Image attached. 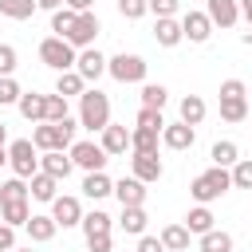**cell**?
<instances>
[{
	"instance_id": "cell-24",
	"label": "cell",
	"mask_w": 252,
	"mask_h": 252,
	"mask_svg": "<svg viewBox=\"0 0 252 252\" xmlns=\"http://www.w3.org/2000/svg\"><path fill=\"white\" fill-rule=\"evenodd\" d=\"M55 228H59V224H55V217H32V220H28V236H32L35 244L51 240V236H55Z\"/></svg>"
},
{
	"instance_id": "cell-30",
	"label": "cell",
	"mask_w": 252,
	"mask_h": 252,
	"mask_svg": "<svg viewBox=\"0 0 252 252\" xmlns=\"http://www.w3.org/2000/svg\"><path fill=\"white\" fill-rule=\"evenodd\" d=\"M185 228H189V232H201V236H205V232H213V213H209L205 205H201V209H193V213L185 217Z\"/></svg>"
},
{
	"instance_id": "cell-47",
	"label": "cell",
	"mask_w": 252,
	"mask_h": 252,
	"mask_svg": "<svg viewBox=\"0 0 252 252\" xmlns=\"http://www.w3.org/2000/svg\"><path fill=\"white\" fill-rule=\"evenodd\" d=\"M87 248L91 252H110V236H94V240H87Z\"/></svg>"
},
{
	"instance_id": "cell-32",
	"label": "cell",
	"mask_w": 252,
	"mask_h": 252,
	"mask_svg": "<svg viewBox=\"0 0 252 252\" xmlns=\"http://www.w3.org/2000/svg\"><path fill=\"white\" fill-rule=\"evenodd\" d=\"M201 252H232V236L228 232H205L201 236Z\"/></svg>"
},
{
	"instance_id": "cell-41",
	"label": "cell",
	"mask_w": 252,
	"mask_h": 252,
	"mask_svg": "<svg viewBox=\"0 0 252 252\" xmlns=\"http://www.w3.org/2000/svg\"><path fill=\"white\" fill-rule=\"evenodd\" d=\"M16 71V47L12 43H0V79H8Z\"/></svg>"
},
{
	"instance_id": "cell-10",
	"label": "cell",
	"mask_w": 252,
	"mask_h": 252,
	"mask_svg": "<svg viewBox=\"0 0 252 252\" xmlns=\"http://www.w3.org/2000/svg\"><path fill=\"white\" fill-rule=\"evenodd\" d=\"M94 35H98V20H94V12H79V20H75L67 43H71V47H87Z\"/></svg>"
},
{
	"instance_id": "cell-11",
	"label": "cell",
	"mask_w": 252,
	"mask_h": 252,
	"mask_svg": "<svg viewBox=\"0 0 252 252\" xmlns=\"http://www.w3.org/2000/svg\"><path fill=\"white\" fill-rule=\"evenodd\" d=\"M51 217H55V224H63V228L83 224V209H79L75 197H55V201H51Z\"/></svg>"
},
{
	"instance_id": "cell-27",
	"label": "cell",
	"mask_w": 252,
	"mask_h": 252,
	"mask_svg": "<svg viewBox=\"0 0 252 252\" xmlns=\"http://www.w3.org/2000/svg\"><path fill=\"white\" fill-rule=\"evenodd\" d=\"M154 35H158V43H161V47H173V43H181V39H185V35H181V24H173V20H158Z\"/></svg>"
},
{
	"instance_id": "cell-52",
	"label": "cell",
	"mask_w": 252,
	"mask_h": 252,
	"mask_svg": "<svg viewBox=\"0 0 252 252\" xmlns=\"http://www.w3.org/2000/svg\"><path fill=\"white\" fill-rule=\"evenodd\" d=\"M4 161H8V150H4V146H0V165H4Z\"/></svg>"
},
{
	"instance_id": "cell-4",
	"label": "cell",
	"mask_w": 252,
	"mask_h": 252,
	"mask_svg": "<svg viewBox=\"0 0 252 252\" xmlns=\"http://www.w3.org/2000/svg\"><path fill=\"white\" fill-rule=\"evenodd\" d=\"M244 114H248V102H244V83H240V79L220 83V118H224V122H244Z\"/></svg>"
},
{
	"instance_id": "cell-33",
	"label": "cell",
	"mask_w": 252,
	"mask_h": 252,
	"mask_svg": "<svg viewBox=\"0 0 252 252\" xmlns=\"http://www.w3.org/2000/svg\"><path fill=\"white\" fill-rule=\"evenodd\" d=\"M55 91H59L63 98H67V94H79V98H83V75H79V71H63L59 83H55Z\"/></svg>"
},
{
	"instance_id": "cell-39",
	"label": "cell",
	"mask_w": 252,
	"mask_h": 252,
	"mask_svg": "<svg viewBox=\"0 0 252 252\" xmlns=\"http://www.w3.org/2000/svg\"><path fill=\"white\" fill-rule=\"evenodd\" d=\"M63 118H67V98L47 94V118H43V122H63Z\"/></svg>"
},
{
	"instance_id": "cell-53",
	"label": "cell",
	"mask_w": 252,
	"mask_h": 252,
	"mask_svg": "<svg viewBox=\"0 0 252 252\" xmlns=\"http://www.w3.org/2000/svg\"><path fill=\"white\" fill-rule=\"evenodd\" d=\"M12 252H32V248H12Z\"/></svg>"
},
{
	"instance_id": "cell-26",
	"label": "cell",
	"mask_w": 252,
	"mask_h": 252,
	"mask_svg": "<svg viewBox=\"0 0 252 252\" xmlns=\"http://www.w3.org/2000/svg\"><path fill=\"white\" fill-rule=\"evenodd\" d=\"M35 8H39V0H0V12L8 20H28Z\"/></svg>"
},
{
	"instance_id": "cell-2",
	"label": "cell",
	"mask_w": 252,
	"mask_h": 252,
	"mask_svg": "<svg viewBox=\"0 0 252 252\" xmlns=\"http://www.w3.org/2000/svg\"><path fill=\"white\" fill-rule=\"evenodd\" d=\"M71 138H75V122H71V118H63V122H43V126H35V134H32L35 150H43V154L71 146Z\"/></svg>"
},
{
	"instance_id": "cell-38",
	"label": "cell",
	"mask_w": 252,
	"mask_h": 252,
	"mask_svg": "<svg viewBox=\"0 0 252 252\" xmlns=\"http://www.w3.org/2000/svg\"><path fill=\"white\" fill-rule=\"evenodd\" d=\"M138 126H146V130H165V118H161V110H150V106H142L138 110Z\"/></svg>"
},
{
	"instance_id": "cell-9",
	"label": "cell",
	"mask_w": 252,
	"mask_h": 252,
	"mask_svg": "<svg viewBox=\"0 0 252 252\" xmlns=\"http://www.w3.org/2000/svg\"><path fill=\"white\" fill-rule=\"evenodd\" d=\"M181 35L193 39V43H205V39L213 35V20H209L205 12H189V16L181 20Z\"/></svg>"
},
{
	"instance_id": "cell-45",
	"label": "cell",
	"mask_w": 252,
	"mask_h": 252,
	"mask_svg": "<svg viewBox=\"0 0 252 252\" xmlns=\"http://www.w3.org/2000/svg\"><path fill=\"white\" fill-rule=\"evenodd\" d=\"M16 248V232H12V224H0V252H12Z\"/></svg>"
},
{
	"instance_id": "cell-50",
	"label": "cell",
	"mask_w": 252,
	"mask_h": 252,
	"mask_svg": "<svg viewBox=\"0 0 252 252\" xmlns=\"http://www.w3.org/2000/svg\"><path fill=\"white\" fill-rule=\"evenodd\" d=\"M240 12L248 16V24H252V0H240Z\"/></svg>"
},
{
	"instance_id": "cell-17",
	"label": "cell",
	"mask_w": 252,
	"mask_h": 252,
	"mask_svg": "<svg viewBox=\"0 0 252 252\" xmlns=\"http://www.w3.org/2000/svg\"><path fill=\"white\" fill-rule=\"evenodd\" d=\"M134 177L146 185V181H158L161 177V161L158 154H134Z\"/></svg>"
},
{
	"instance_id": "cell-25",
	"label": "cell",
	"mask_w": 252,
	"mask_h": 252,
	"mask_svg": "<svg viewBox=\"0 0 252 252\" xmlns=\"http://www.w3.org/2000/svg\"><path fill=\"white\" fill-rule=\"evenodd\" d=\"M130 146H134V154H158V130L138 126V130L130 134Z\"/></svg>"
},
{
	"instance_id": "cell-35",
	"label": "cell",
	"mask_w": 252,
	"mask_h": 252,
	"mask_svg": "<svg viewBox=\"0 0 252 252\" xmlns=\"http://www.w3.org/2000/svg\"><path fill=\"white\" fill-rule=\"evenodd\" d=\"M126 232H134V236H142L146 232V213H142V205L138 209H122V220H118Z\"/></svg>"
},
{
	"instance_id": "cell-46",
	"label": "cell",
	"mask_w": 252,
	"mask_h": 252,
	"mask_svg": "<svg viewBox=\"0 0 252 252\" xmlns=\"http://www.w3.org/2000/svg\"><path fill=\"white\" fill-rule=\"evenodd\" d=\"M138 252H165V244H161L158 236H142V244H138Z\"/></svg>"
},
{
	"instance_id": "cell-42",
	"label": "cell",
	"mask_w": 252,
	"mask_h": 252,
	"mask_svg": "<svg viewBox=\"0 0 252 252\" xmlns=\"http://www.w3.org/2000/svg\"><path fill=\"white\" fill-rule=\"evenodd\" d=\"M146 4L158 20H173V12H177V0H146Z\"/></svg>"
},
{
	"instance_id": "cell-14",
	"label": "cell",
	"mask_w": 252,
	"mask_h": 252,
	"mask_svg": "<svg viewBox=\"0 0 252 252\" xmlns=\"http://www.w3.org/2000/svg\"><path fill=\"white\" fill-rule=\"evenodd\" d=\"M75 71H79V75H83V83H87V79H91V83H94V79H98V75H102V71H106V59H102V55H98V51H94V47H87V51H83V55H79V59H75Z\"/></svg>"
},
{
	"instance_id": "cell-44",
	"label": "cell",
	"mask_w": 252,
	"mask_h": 252,
	"mask_svg": "<svg viewBox=\"0 0 252 252\" xmlns=\"http://www.w3.org/2000/svg\"><path fill=\"white\" fill-rule=\"evenodd\" d=\"M4 102H20V87H16V79L8 75V79H0V106Z\"/></svg>"
},
{
	"instance_id": "cell-49",
	"label": "cell",
	"mask_w": 252,
	"mask_h": 252,
	"mask_svg": "<svg viewBox=\"0 0 252 252\" xmlns=\"http://www.w3.org/2000/svg\"><path fill=\"white\" fill-rule=\"evenodd\" d=\"M59 4H67V0H39V8H47V12H59Z\"/></svg>"
},
{
	"instance_id": "cell-7",
	"label": "cell",
	"mask_w": 252,
	"mask_h": 252,
	"mask_svg": "<svg viewBox=\"0 0 252 252\" xmlns=\"http://www.w3.org/2000/svg\"><path fill=\"white\" fill-rule=\"evenodd\" d=\"M106 71L118 79V83H142L146 79V59H138V55H114V59H106Z\"/></svg>"
},
{
	"instance_id": "cell-12",
	"label": "cell",
	"mask_w": 252,
	"mask_h": 252,
	"mask_svg": "<svg viewBox=\"0 0 252 252\" xmlns=\"http://www.w3.org/2000/svg\"><path fill=\"white\" fill-rule=\"evenodd\" d=\"M114 197L122 201V209H138V205L146 201V185H142L138 177H122V181L114 185Z\"/></svg>"
},
{
	"instance_id": "cell-5",
	"label": "cell",
	"mask_w": 252,
	"mask_h": 252,
	"mask_svg": "<svg viewBox=\"0 0 252 252\" xmlns=\"http://www.w3.org/2000/svg\"><path fill=\"white\" fill-rule=\"evenodd\" d=\"M39 59L63 75V71H71V67H75V59H79V55H75V47H71L67 39L51 35V39H43V43H39Z\"/></svg>"
},
{
	"instance_id": "cell-37",
	"label": "cell",
	"mask_w": 252,
	"mask_h": 252,
	"mask_svg": "<svg viewBox=\"0 0 252 252\" xmlns=\"http://www.w3.org/2000/svg\"><path fill=\"white\" fill-rule=\"evenodd\" d=\"M32 220V213H28V201H20V205H4V224H28Z\"/></svg>"
},
{
	"instance_id": "cell-18",
	"label": "cell",
	"mask_w": 252,
	"mask_h": 252,
	"mask_svg": "<svg viewBox=\"0 0 252 252\" xmlns=\"http://www.w3.org/2000/svg\"><path fill=\"white\" fill-rule=\"evenodd\" d=\"M20 114L28 122H43L47 118V94H20Z\"/></svg>"
},
{
	"instance_id": "cell-16",
	"label": "cell",
	"mask_w": 252,
	"mask_h": 252,
	"mask_svg": "<svg viewBox=\"0 0 252 252\" xmlns=\"http://www.w3.org/2000/svg\"><path fill=\"white\" fill-rule=\"evenodd\" d=\"M205 16L213 24H220V28H232L236 16H240V8H236V0H209V12Z\"/></svg>"
},
{
	"instance_id": "cell-1",
	"label": "cell",
	"mask_w": 252,
	"mask_h": 252,
	"mask_svg": "<svg viewBox=\"0 0 252 252\" xmlns=\"http://www.w3.org/2000/svg\"><path fill=\"white\" fill-rule=\"evenodd\" d=\"M79 122L87 130H106L110 126V98L94 87V91H83L79 98Z\"/></svg>"
},
{
	"instance_id": "cell-6",
	"label": "cell",
	"mask_w": 252,
	"mask_h": 252,
	"mask_svg": "<svg viewBox=\"0 0 252 252\" xmlns=\"http://www.w3.org/2000/svg\"><path fill=\"white\" fill-rule=\"evenodd\" d=\"M8 161H12V169H16V177H35V173H39V158H35V142H28V138H20V142H12V146H8Z\"/></svg>"
},
{
	"instance_id": "cell-21",
	"label": "cell",
	"mask_w": 252,
	"mask_h": 252,
	"mask_svg": "<svg viewBox=\"0 0 252 252\" xmlns=\"http://www.w3.org/2000/svg\"><path fill=\"white\" fill-rule=\"evenodd\" d=\"M83 193H87L91 201H98V197L114 193V181H110L106 173H87V181H83Z\"/></svg>"
},
{
	"instance_id": "cell-29",
	"label": "cell",
	"mask_w": 252,
	"mask_h": 252,
	"mask_svg": "<svg viewBox=\"0 0 252 252\" xmlns=\"http://www.w3.org/2000/svg\"><path fill=\"white\" fill-rule=\"evenodd\" d=\"M75 20H79V12L59 8V12H51V32H59V39H67V35H71V28H75Z\"/></svg>"
},
{
	"instance_id": "cell-8",
	"label": "cell",
	"mask_w": 252,
	"mask_h": 252,
	"mask_svg": "<svg viewBox=\"0 0 252 252\" xmlns=\"http://www.w3.org/2000/svg\"><path fill=\"white\" fill-rule=\"evenodd\" d=\"M106 158H110V154H106L102 146H94V142H75V146H71V161L83 165L87 173H102Z\"/></svg>"
},
{
	"instance_id": "cell-40",
	"label": "cell",
	"mask_w": 252,
	"mask_h": 252,
	"mask_svg": "<svg viewBox=\"0 0 252 252\" xmlns=\"http://www.w3.org/2000/svg\"><path fill=\"white\" fill-rule=\"evenodd\" d=\"M232 185L236 189H252V161H236L232 165Z\"/></svg>"
},
{
	"instance_id": "cell-23",
	"label": "cell",
	"mask_w": 252,
	"mask_h": 252,
	"mask_svg": "<svg viewBox=\"0 0 252 252\" xmlns=\"http://www.w3.org/2000/svg\"><path fill=\"white\" fill-rule=\"evenodd\" d=\"M83 232H87V240H94V236H110V217L106 213H87L83 217Z\"/></svg>"
},
{
	"instance_id": "cell-19",
	"label": "cell",
	"mask_w": 252,
	"mask_h": 252,
	"mask_svg": "<svg viewBox=\"0 0 252 252\" xmlns=\"http://www.w3.org/2000/svg\"><path fill=\"white\" fill-rule=\"evenodd\" d=\"M106 154H126V146H130V134L122 130V126H106L102 130V142H98Z\"/></svg>"
},
{
	"instance_id": "cell-28",
	"label": "cell",
	"mask_w": 252,
	"mask_h": 252,
	"mask_svg": "<svg viewBox=\"0 0 252 252\" xmlns=\"http://www.w3.org/2000/svg\"><path fill=\"white\" fill-rule=\"evenodd\" d=\"M55 185H59V181H55L51 173H35V177H32V197H35V201H55Z\"/></svg>"
},
{
	"instance_id": "cell-15",
	"label": "cell",
	"mask_w": 252,
	"mask_h": 252,
	"mask_svg": "<svg viewBox=\"0 0 252 252\" xmlns=\"http://www.w3.org/2000/svg\"><path fill=\"white\" fill-rule=\"evenodd\" d=\"M161 142H165L169 150H189V146H193V126H185V122H165Z\"/></svg>"
},
{
	"instance_id": "cell-20",
	"label": "cell",
	"mask_w": 252,
	"mask_h": 252,
	"mask_svg": "<svg viewBox=\"0 0 252 252\" xmlns=\"http://www.w3.org/2000/svg\"><path fill=\"white\" fill-rule=\"evenodd\" d=\"M201 118H205V98L201 94H185L181 98V122L185 126H197Z\"/></svg>"
},
{
	"instance_id": "cell-48",
	"label": "cell",
	"mask_w": 252,
	"mask_h": 252,
	"mask_svg": "<svg viewBox=\"0 0 252 252\" xmlns=\"http://www.w3.org/2000/svg\"><path fill=\"white\" fill-rule=\"evenodd\" d=\"M67 4H71V12H91L94 0H67Z\"/></svg>"
},
{
	"instance_id": "cell-36",
	"label": "cell",
	"mask_w": 252,
	"mask_h": 252,
	"mask_svg": "<svg viewBox=\"0 0 252 252\" xmlns=\"http://www.w3.org/2000/svg\"><path fill=\"white\" fill-rule=\"evenodd\" d=\"M142 106L161 110V106H165V87H161V83H146V87H142Z\"/></svg>"
},
{
	"instance_id": "cell-43",
	"label": "cell",
	"mask_w": 252,
	"mask_h": 252,
	"mask_svg": "<svg viewBox=\"0 0 252 252\" xmlns=\"http://www.w3.org/2000/svg\"><path fill=\"white\" fill-rule=\"evenodd\" d=\"M146 8H150L146 0H118V12H122L126 20H138V16L146 12Z\"/></svg>"
},
{
	"instance_id": "cell-34",
	"label": "cell",
	"mask_w": 252,
	"mask_h": 252,
	"mask_svg": "<svg viewBox=\"0 0 252 252\" xmlns=\"http://www.w3.org/2000/svg\"><path fill=\"white\" fill-rule=\"evenodd\" d=\"M209 158H213V165H236V142H217L213 150H209Z\"/></svg>"
},
{
	"instance_id": "cell-13",
	"label": "cell",
	"mask_w": 252,
	"mask_h": 252,
	"mask_svg": "<svg viewBox=\"0 0 252 252\" xmlns=\"http://www.w3.org/2000/svg\"><path fill=\"white\" fill-rule=\"evenodd\" d=\"M71 165H75V161H71L63 150H47V154L39 158V173H51L55 181H63V177L71 173Z\"/></svg>"
},
{
	"instance_id": "cell-51",
	"label": "cell",
	"mask_w": 252,
	"mask_h": 252,
	"mask_svg": "<svg viewBox=\"0 0 252 252\" xmlns=\"http://www.w3.org/2000/svg\"><path fill=\"white\" fill-rule=\"evenodd\" d=\"M4 138H8V126H4V122H0V146H4Z\"/></svg>"
},
{
	"instance_id": "cell-3",
	"label": "cell",
	"mask_w": 252,
	"mask_h": 252,
	"mask_svg": "<svg viewBox=\"0 0 252 252\" xmlns=\"http://www.w3.org/2000/svg\"><path fill=\"white\" fill-rule=\"evenodd\" d=\"M224 189H232V173H224L220 165H213V169H205L201 177H193V185H189V193L205 205V201H217Z\"/></svg>"
},
{
	"instance_id": "cell-31",
	"label": "cell",
	"mask_w": 252,
	"mask_h": 252,
	"mask_svg": "<svg viewBox=\"0 0 252 252\" xmlns=\"http://www.w3.org/2000/svg\"><path fill=\"white\" fill-rule=\"evenodd\" d=\"M161 244H165V248H173V252L189 248V228H185V224H169V228L161 232Z\"/></svg>"
},
{
	"instance_id": "cell-22",
	"label": "cell",
	"mask_w": 252,
	"mask_h": 252,
	"mask_svg": "<svg viewBox=\"0 0 252 252\" xmlns=\"http://www.w3.org/2000/svg\"><path fill=\"white\" fill-rule=\"evenodd\" d=\"M28 185H24V177H12V181H4L0 185V205H20V201H28Z\"/></svg>"
}]
</instances>
